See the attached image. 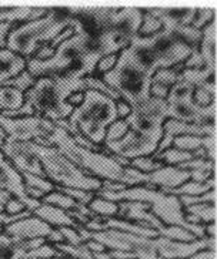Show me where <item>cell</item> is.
I'll return each instance as SVG.
<instances>
[{
	"label": "cell",
	"mask_w": 217,
	"mask_h": 259,
	"mask_svg": "<svg viewBox=\"0 0 217 259\" xmlns=\"http://www.w3.org/2000/svg\"><path fill=\"white\" fill-rule=\"evenodd\" d=\"M85 246L89 249V251L94 252V253H103V252H107V249L100 244V242H97V241H94V239H87L83 242Z\"/></svg>",
	"instance_id": "9f6ffc18"
},
{
	"label": "cell",
	"mask_w": 217,
	"mask_h": 259,
	"mask_svg": "<svg viewBox=\"0 0 217 259\" xmlns=\"http://www.w3.org/2000/svg\"><path fill=\"white\" fill-rule=\"evenodd\" d=\"M54 191L62 192V194L67 195L69 198H71L73 201H76L78 204H82V205H89L90 201L96 197V192L76 190V188H67V187H57V185H54Z\"/></svg>",
	"instance_id": "8d00e7d4"
},
{
	"label": "cell",
	"mask_w": 217,
	"mask_h": 259,
	"mask_svg": "<svg viewBox=\"0 0 217 259\" xmlns=\"http://www.w3.org/2000/svg\"><path fill=\"white\" fill-rule=\"evenodd\" d=\"M24 104V94L13 87H0V110L2 111H16Z\"/></svg>",
	"instance_id": "d4e9b609"
},
{
	"label": "cell",
	"mask_w": 217,
	"mask_h": 259,
	"mask_svg": "<svg viewBox=\"0 0 217 259\" xmlns=\"http://www.w3.org/2000/svg\"><path fill=\"white\" fill-rule=\"evenodd\" d=\"M83 100H85V93L78 92V93H73L71 96H69L67 100H66V103H67L69 106L76 108V107H79L82 103H83Z\"/></svg>",
	"instance_id": "6f0895ef"
},
{
	"label": "cell",
	"mask_w": 217,
	"mask_h": 259,
	"mask_svg": "<svg viewBox=\"0 0 217 259\" xmlns=\"http://www.w3.org/2000/svg\"><path fill=\"white\" fill-rule=\"evenodd\" d=\"M116 120V101L94 90H86L83 103L67 118L86 140L99 147L104 143L107 127Z\"/></svg>",
	"instance_id": "277c9868"
},
{
	"label": "cell",
	"mask_w": 217,
	"mask_h": 259,
	"mask_svg": "<svg viewBox=\"0 0 217 259\" xmlns=\"http://www.w3.org/2000/svg\"><path fill=\"white\" fill-rule=\"evenodd\" d=\"M34 83H36V78L31 76L27 70H24L19 76H16L15 78L9 80L8 83H5L3 85L13 87V89H16V90H19V92H22L24 94V93L30 90L31 87L34 85Z\"/></svg>",
	"instance_id": "ab89813d"
},
{
	"label": "cell",
	"mask_w": 217,
	"mask_h": 259,
	"mask_svg": "<svg viewBox=\"0 0 217 259\" xmlns=\"http://www.w3.org/2000/svg\"><path fill=\"white\" fill-rule=\"evenodd\" d=\"M54 52H56V49H53V47H50L49 45H47V46H43L42 49H39V50L36 52V54L33 56V59H34V60H40V61L49 60V59H50V57L54 54Z\"/></svg>",
	"instance_id": "db71d44e"
},
{
	"label": "cell",
	"mask_w": 217,
	"mask_h": 259,
	"mask_svg": "<svg viewBox=\"0 0 217 259\" xmlns=\"http://www.w3.org/2000/svg\"><path fill=\"white\" fill-rule=\"evenodd\" d=\"M178 201L183 209L187 206L199 205V204H216V190H211L197 197H178Z\"/></svg>",
	"instance_id": "b9f144b4"
},
{
	"label": "cell",
	"mask_w": 217,
	"mask_h": 259,
	"mask_svg": "<svg viewBox=\"0 0 217 259\" xmlns=\"http://www.w3.org/2000/svg\"><path fill=\"white\" fill-rule=\"evenodd\" d=\"M86 206L100 220L117 218V215H119V202H113V201H108L101 197H94L90 201V204Z\"/></svg>",
	"instance_id": "cb8c5ba5"
},
{
	"label": "cell",
	"mask_w": 217,
	"mask_h": 259,
	"mask_svg": "<svg viewBox=\"0 0 217 259\" xmlns=\"http://www.w3.org/2000/svg\"><path fill=\"white\" fill-rule=\"evenodd\" d=\"M87 90L85 78L78 77H40L29 92L24 93V103L33 108L34 114L52 122L67 120L75 107L66 100L73 93Z\"/></svg>",
	"instance_id": "6da1fadb"
},
{
	"label": "cell",
	"mask_w": 217,
	"mask_h": 259,
	"mask_svg": "<svg viewBox=\"0 0 217 259\" xmlns=\"http://www.w3.org/2000/svg\"><path fill=\"white\" fill-rule=\"evenodd\" d=\"M0 113H2V110H0Z\"/></svg>",
	"instance_id": "03108f58"
},
{
	"label": "cell",
	"mask_w": 217,
	"mask_h": 259,
	"mask_svg": "<svg viewBox=\"0 0 217 259\" xmlns=\"http://www.w3.org/2000/svg\"><path fill=\"white\" fill-rule=\"evenodd\" d=\"M12 195L8 194V192H5V191H0V212H3V208L6 205V202L9 201Z\"/></svg>",
	"instance_id": "94428289"
},
{
	"label": "cell",
	"mask_w": 217,
	"mask_h": 259,
	"mask_svg": "<svg viewBox=\"0 0 217 259\" xmlns=\"http://www.w3.org/2000/svg\"><path fill=\"white\" fill-rule=\"evenodd\" d=\"M169 31H171L174 34V37H177L180 41H183L192 50H197L199 46H200V41H202L203 37L202 30H197V29H194L192 26L177 24V26H174Z\"/></svg>",
	"instance_id": "484cf974"
},
{
	"label": "cell",
	"mask_w": 217,
	"mask_h": 259,
	"mask_svg": "<svg viewBox=\"0 0 217 259\" xmlns=\"http://www.w3.org/2000/svg\"><path fill=\"white\" fill-rule=\"evenodd\" d=\"M42 204H47V205L56 206L59 209H63L66 212H70V211H78L82 204H78L76 201H73L71 198H69L67 195H64L59 191H53L50 194H47L43 197V199L40 201Z\"/></svg>",
	"instance_id": "83f0119b"
},
{
	"label": "cell",
	"mask_w": 217,
	"mask_h": 259,
	"mask_svg": "<svg viewBox=\"0 0 217 259\" xmlns=\"http://www.w3.org/2000/svg\"><path fill=\"white\" fill-rule=\"evenodd\" d=\"M129 167L134 168L136 171H139L141 174H152L156 169H160L164 165L160 161L153 160L152 157H139V158H134V160L130 161Z\"/></svg>",
	"instance_id": "74e56055"
},
{
	"label": "cell",
	"mask_w": 217,
	"mask_h": 259,
	"mask_svg": "<svg viewBox=\"0 0 217 259\" xmlns=\"http://www.w3.org/2000/svg\"><path fill=\"white\" fill-rule=\"evenodd\" d=\"M3 231H5V227H3V225H0V235L3 234Z\"/></svg>",
	"instance_id": "be15d7a7"
},
{
	"label": "cell",
	"mask_w": 217,
	"mask_h": 259,
	"mask_svg": "<svg viewBox=\"0 0 217 259\" xmlns=\"http://www.w3.org/2000/svg\"><path fill=\"white\" fill-rule=\"evenodd\" d=\"M54 122L39 115L8 118L0 115V128L12 143H43L54 130Z\"/></svg>",
	"instance_id": "52a82bcc"
},
{
	"label": "cell",
	"mask_w": 217,
	"mask_h": 259,
	"mask_svg": "<svg viewBox=\"0 0 217 259\" xmlns=\"http://www.w3.org/2000/svg\"><path fill=\"white\" fill-rule=\"evenodd\" d=\"M129 125L124 120H116L113 124H110L106 130V137H104V143L103 144H107V143H115L119 141L120 138H123L127 131H129Z\"/></svg>",
	"instance_id": "60d3db41"
},
{
	"label": "cell",
	"mask_w": 217,
	"mask_h": 259,
	"mask_svg": "<svg viewBox=\"0 0 217 259\" xmlns=\"http://www.w3.org/2000/svg\"><path fill=\"white\" fill-rule=\"evenodd\" d=\"M216 222H214V224H207V225H204V234H206V238L216 239Z\"/></svg>",
	"instance_id": "91938a15"
},
{
	"label": "cell",
	"mask_w": 217,
	"mask_h": 259,
	"mask_svg": "<svg viewBox=\"0 0 217 259\" xmlns=\"http://www.w3.org/2000/svg\"><path fill=\"white\" fill-rule=\"evenodd\" d=\"M203 150L210 161L216 160V136L203 137Z\"/></svg>",
	"instance_id": "c3c4849f"
},
{
	"label": "cell",
	"mask_w": 217,
	"mask_h": 259,
	"mask_svg": "<svg viewBox=\"0 0 217 259\" xmlns=\"http://www.w3.org/2000/svg\"><path fill=\"white\" fill-rule=\"evenodd\" d=\"M193 93L194 85L180 80L174 85H171L166 101L167 103H173V101H190V100H193Z\"/></svg>",
	"instance_id": "4dcf8cb0"
},
{
	"label": "cell",
	"mask_w": 217,
	"mask_h": 259,
	"mask_svg": "<svg viewBox=\"0 0 217 259\" xmlns=\"http://www.w3.org/2000/svg\"><path fill=\"white\" fill-rule=\"evenodd\" d=\"M0 191H5L12 197L20 199L26 205V209H29L31 212L34 209H38L42 204L40 201L27 197L26 187H24L20 172L9 162V160L3 155L2 151H0Z\"/></svg>",
	"instance_id": "30bf717a"
},
{
	"label": "cell",
	"mask_w": 217,
	"mask_h": 259,
	"mask_svg": "<svg viewBox=\"0 0 217 259\" xmlns=\"http://www.w3.org/2000/svg\"><path fill=\"white\" fill-rule=\"evenodd\" d=\"M57 229L62 234L63 239H64V244L71 245V246H80V245H83V239H82V236L78 232V229L67 228V227H63V228Z\"/></svg>",
	"instance_id": "f6af8a7d"
},
{
	"label": "cell",
	"mask_w": 217,
	"mask_h": 259,
	"mask_svg": "<svg viewBox=\"0 0 217 259\" xmlns=\"http://www.w3.org/2000/svg\"><path fill=\"white\" fill-rule=\"evenodd\" d=\"M190 180V174L178 167H169L164 165L155 172L148 174V185L155 187L159 191L176 190L180 185Z\"/></svg>",
	"instance_id": "9a60e30c"
},
{
	"label": "cell",
	"mask_w": 217,
	"mask_h": 259,
	"mask_svg": "<svg viewBox=\"0 0 217 259\" xmlns=\"http://www.w3.org/2000/svg\"><path fill=\"white\" fill-rule=\"evenodd\" d=\"M53 229L50 225H47L46 222L39 220L38 217L31 215L29 218H24L22 221L13 222L8 227H5L3 234L10 238V241L13 244H20L24 241H30V239H47L49 235L53 232Z\"/></svg>",
	"instance_id": "4fadbf2b"
},
{
	"label": "cell",
	"mask_w": 217,
	"mask_h": 259,
	"mask_svg": "<svg viewBox=\"0 0 217 259\" xmlns=\"http://www.w3.org/2000/svg\"><path fill=\"white\" fill-rule=\"evenodd\" d=\"M193 103L197 107H202V108L216 104V83H214V80H210V81H206V83L194 87Z\"/></svg>",
	"instance_id": "4316f807"
},
{
	"label": "cell",
	"mask_w": 217,
	"mask_h": 259,
	"mask_svg": "<svg viewBox=\"0 0 217 259\" xmlns=\"http://www.w3.org/2000/svg\"><path fill=\"white\" fill-rule=\"evenodd\" d=\"M126 188H127V187L123 185V184L116 183V181H107V180L101 181L100 187V190L108 191V192H120V191L126 190Z\"/></svg>",
	"instance_id": "11a10c76"
},
{
	"label": "cell",
	"mask_w": 217,
	"mask_h": 259,
	"mask_svg": "<svg viewBox=\"0 0 217 259\" xmlns=\"http://www.w3.org/2000/svg\"><path fill=\"white\" fill-rule=\"evenodd\" d=\"M152 158L156 161H160L163 165H169V167H180L182 164H185L187 161L194 160V153H186L177 150L174 147H170L167 150H164L160 154H153Z\"/></svg>",
	"instance_id": "603a6c76"
},
{
	"label": "cell",
	"mask_w": 217,
	"mask_h": 259,
	"mask_svg": "<svg viewBox=\"0 0 217 259\" xmlns=\"http://www.w3.org/2000/svg\"><path fill=\"white\" fill-rule=\"evenodd\" d=\"M178 168L185 169L187 172L196 171V169H214V161H210L207 158H194V160L182 164Z\"/></svg>",
	"instance_id": "ee69618b"
},
{
	"label": "cell",
	"mask_w": 217,
	"mask_h": 259,
	"mask_svg": "<svg viewBox=\"0 0 217 259\" xmlns=\"http://www.w3.org/2000/svg\"><path fill=\"white\" fill-rule=\"evenodd\" d=\"M27 69V60L9 49L0 50V87Z\"/></svg>",
	"instance_id": "ac0fdd59"
},
{
	"label": "cell",
	"mask_w": 217,
	"mask_h": 259,
	"mask_svg": "<svg viewBox=\"0 0 217 259\" xmlns=\"http://www.w3.org/2000/svg\"><path fill=\"white\" fill-rule=\"evenodd\" d=\"M75 33H76V30H75V27H73V26H70V27H67V29H64V30H63L62 33H60V34L57 36V37L54 38L53 41H52V43H50L49 46L53 47V49H56V47L59 46V45H62L63 41H66L67 38L71 37V36H73Z\"/></svg>",
	"instance_id": "816d5d0a"
},
{
	"label": "cell",
	"mask_w": 217,
	"mask_h": 259,
	"mask_svg": "<svg viewBox=\"0 0 217 259\" xmlns=\"http://www.w3.org/2000/svg\"><path fill=\"white\" fill-rule=\"evenodd\" d=\"M116 111L119 120H126L130 115V113H132V107L129 106L126 101H123V100H119V101H116Z\"/></svg>",
	"instance_id": "f5cc1de1"
},
{
	"label": "cell",
	"mask_w": 217,
	"mask_h": 259,
	"mask_svg": "<svg viewBox=\"0 0 217 259\" xmlns=\"http://www.w3.org/2000/svg\"><path fill=\"white\" fill-rule=\"evenodd\" d=\"M117 60H119V54H107V56H103L100 60H99V63H97V66H96L93 76L101 77L104 76V74H107V73H110L112 70L115 69Z\"/></svg>",
	"instance_id": "7bdbcfd3"
},
{
	"label": "cell",
	"mask_w": 217,
	"mask_h": 259,
	"mask_svg": "<svg viewBox=\"0 0 217 259\" xmlns=\"http://www.w3.org/2000/svg\"><path fill=\"white\" fill-rule=\"evenodd\" d=\"M27 148L38 157L42 164L43 172L53 185L57 187H67L76 190L97 192L100 190L101 181L97 178L87 176L80 171L71 161H69L62 153H59L54 147L49 144L39 143H26Z\"/></svg>",
	"instance_id": "8992f818"
},
{
	"label": "cell",
	"mask_w": 217,
	"mask_h": 259,
	"mask_svg": "<svg viewBox=\"0 0 217 259\" xmlns=\"http://www.w3.org/2000/svg\"><path fill=\"white\" fill-rule=\"evenodd\" d=\"M23 211H26V205L20 199L15 198V197H10L5 208H3V212L8 213V215H19Z\"/></svg>",
	"instance_id": "7dc6e473"
},
{
	"label": "cell",
	"mask_w": 217,
	"mask_h": 259,
	"mask_svg": "<svg viewBox=\"0 0 217 259\" xmlns=\"http://www.w3.org/2000/svg\"><path fill=\"white\" fill-rule=\"evenodd\" d=\"M185 211V220L189 224H214L216 222V204H199L187 206Z\"/></svg>",
	"instance_id": "44dd1931"
},
{
	"label": "cell",
	"mask_w": 217,
	"mask_h": 259,
	"mask_svg": "<svg viewBox=\"0 0 217 259\" xmlns=\"http://www.w3.org/2000/svg\"><path fill=\"white\" fill-rule=\"evenodd\" d=\"M183 69H207V67H206V63L203 60L202 54L199 52V49H197V50H192L190 56H189L186 60H185V63H183Z\"/></svg>",
	"instance_id": "bcb514c9"
},
{
	"label": "cell",
	"mask_w": 217,
	"mask_h": 259,
	"mask_svg": "<svg viewBox=\"0 0 217 259\" xmlns=\"http://www.w3.org/2000/svg\"><path fill=\"white\" fill-rule=\"evenodd\" d=\"M0 151L3 153V155L8 158L9 162L19 172H29V174H34V176L46 178L40 161L27 148L26 143H12V141H6L3 144V147L0 148Z\"/></svg>",
	"instance_id": "7c38bea8"
},
{
	"label": "cell",
	"mask_w": 217,
	"mask_h": 259,
	"mask_svg": "<svg viewBox=\"0 0 217 259\" xmlns=\"http://www.w3.org/2000/svg\"><path fill=\"white\" fill-rule=\"evenodd\" d=\"M157 145L159 141L155 138L144 137L129 130L127 134L119 141L101 145V153L106 155H117L132 161L139 157H152L157 150Z\"/></svg>",
	"instance_id": "ba28073f"
},
{
	"label": "cell",
	"mask_w": 217,
	"mask_h": 259,
	"mask_svg": "<svg viewBox=\"0 0 217 259\" xmlns=\"http://www.w3.org/2000/svg\"><path fill=\"white\" fill-rule=\"evenodd\" d=\"M171 147L186 151V153H196L200 148H203V137L196 136H178L173 140Z\"/></svg>",
	"instance_id": "836d02e7"
},
{
	"label": "cell",
	"mask_w": 217,
	"mask_h": 259,
	"mask_svg": "<svg viewBox=\"0 0 217 259\" xmlns=\"http://www.w3.org/2000/svg\"><path fill=\"white\" fill-rule=\"evenodd\" d=\"M152 77L153 74L144 69L136 60L129 47H126L123 52L119 53V60L115 69L101 76V80L110 89H113L129 106L134 107L150 97Z\"/></svg>",
	"instance_id": "5b68a950"
},
{
	"label": "cell",
	"mask_w": 217,
	"mask_h": 259,
	"mask_svg": "<svg viewBox=\"0 0 217 259\" xmlns=\"http://www.w3.org/2000/svg\"><path fill=\"white\" fill-rule=\"evenodd\" d=\"M117 218L124 220V221L137 224L140 227H148V228L155 229L160 232L164 228L162 222L156 218L153 213L150 212L148 204L144 202H133V201H123L119 202V215Z\"/></svg>",
	"instance_id": "5bb4252c"
},
{
	"label": "cell",
	"mask_w": 217,
	"mask_h": 259,
	"mask_svg": "<svg viewBox=\"0 0 217 259\" xmlns=\"http://www.w3.org/2000/svg\"><path fill=\"white\" fill-rule=\"evenodd\" d=\"M155 249L162 259H186L204 249L216 251V239L203 238L193 242H176L159 236L155 239Z\"/></svg>",
	"instance_id": "9c48e42d"
},
{
	"label": "cell",
	"mask_w": 217,
	"mask_h": 259,
	"mask_svg": "<svg viewBox=\"0 0 217 259\" xmlns=\"http://www.w3.org/2000/svg\"><path fill=\"white\" fill-rule=\"evenodd\" d=\"M216 19V13L214 9L211 8H202V9H194L193 17L190 26L197 29V30H203L209 23H211Z\"/></svg>",
	"instance_id": "d590c367"
},
{
	"label": "cell",
	"mask_w": 217,
	"mask_h": 259,
	"mask_svg": "<svg viewBox=\"0 0 217 259\" xmlns=\"http://www.w3.org/2000/svg\"><path fill=\"white\" fill-rule=\"evenodd\" d=\"M132 38V36L126 34L124 31L107 27L94 37V45L101 56L119 54L120 52H123L126 47L130 46Z\"/></svg>",
	"instance_id": "2e32d148"
},
{
	"label": "cell",
	"mask_w": 217,
	"mask_h": 259,
	"mask_svg": "<svg viewBox=\"0 0 217 259\" xmlns=\"http://www.w3.org/2000/svg\"><path fill=\"white\" fill-rule=\"evenodd\" d=\"M211 190H216V180L214 178H210L206 183H194V181L189 180L176 190L164 191V194L174 195L177 198L178 197H197V195H203V194H206Z\"/></svg>",
	"instance_id": "7402d4cb"
},
{
	"label": "cell",
	"mask_w": 217,
	"mask_h": 259,
	"mask_svg": "<svg viewBox=\"0 0 217 259\" xmlns=\"http://www.w3.org/2000/svg\"><path fill=\"white\" fill-rule=\"evenodd\" d=\"M17 27V24L13 23H0V50L6 49L8 46V37L10 31Z\"/></svg>",
	"instance_id": "681fc988"
},
{
	"label": "cell",
	"mask_w": 217,
	"mask_h": 259,
	"mask_svg": "<svg viewBox=\"0 0 217 259\" xmlns=\"http://www.w3.org/2000/svg\"><path fill=\"white\" fill-rule=\"evenodd\" d=\"M186 259H217L216 251H210V249H204V251L197 252L196 255L190 256Z\"/></svg>",
	"instance_id": "680465c9"
},
{
	"label": "cell",
	"mask_w": 217,
	"mask_h": 259,
	"mask_svg": "<svg viewBox=\"0 0 217 259\" xmlns=\"http://www.w3.org/2000/svg\"><path fill=\"white\" fill-rule=\"evenodd\" d=\"M169 92H170V89L166 85H162V84L152 83L150 85V97H155V99L166 100L169 96Z\"/></svg>",
	"instance_id": "f907efd6"
},
{
	"label": "cell",
	"mask_w": 217,
	"mask_h": 259,
	"mask_svg": "<svg viewBox=\"0 0 217 259\" xmlns=\"http://www.w3.org/2000/svg\"><path fill=\"white\" fill-rule=\"evenodd\" d=\"M202 33L203 37L199 46V52L206 63V67L214 71V67H216V19L207 24Z\"/></svg>",
	"instance_id": "ffe728a7"
},
{
	"label": "cell",
	"mask_w": 217,
	"mask_h": 259,
	"mask_svg": "<svg viewBox=\"0 0 217 259\" xmlns=\"http://www.w3.org/2000/svg\"><path fill=\"white\" fill-rule=\"evenodd\" d=\"M33 215L38 217L39 220L45 221L47 225H50L52 228H63V227H67V228H75L79 229L80 225L78 222H75L69 217V213L63 209H59L56 206L47 205V204H40L38 209L33 211Z\"/></svg>",
	"instance_id": "d6986e66"
},
{
	"label": "cell",
	"mask_w": 217,
	"mask_h": 259,
	"mask_svg": "<svg viewBox=\"0 0 217 259\" xmlns=\"http://www.w3.org/2000/svg\"><path fill=\"white\" fill-rule=\"evenodd\" d=\"M5 143H6V140H5V138H2V137H0V148H2V147H3V144H5Z\"/></svg>",
	"instance_id": "6125c7cd"
},
{
	"label": "cell",
	"mask_w": 217,
	"mask_h": 259,
	"mask_svg": "<svg viewBox=\"0 0 217 259\" xmlns=\"http://www.w3.org/2000/svg\"><path fill=\"white\" fill-rule=\"evenodd\" d=\"M119 8H78L67 6L66 10L71 17L78 19L92 37H96L101 31L108 27V20L115 15Z\"/></svg>",
	"instance_id": "8fae6325"
},
{
	"label": "cell",
	"mask_w": 217,
	"mask_h": 259,
	"mask_svg": "<svg viewBox=\"0 0 217 259\" xmlns=\"http://www.w3.org/2000/svg\"><path fill=\"white\" fill-rule=\"evenodd\" d=\"M71 20L73 17L66 8H50L46 16L20 24L10 31L6 49L30 60L39 49L50 45L64 29L70 27Z\"/></svg>",
	"instance_id": "3957f363"
},
{
	"label": "cell",
	"mask_w": 217,
	"mask_h": 259,
	"mask_svg": "<svg viewBox=\"0 0 217 259\" xmlns=\"http://www.w3.org/2000/svg\"><path fill=\"white\" fill-rule=\"evenodd\" d=\"M53 259H71V258H67V256H62V258H53Z\"/></svg>",
	"instance_id": "e7e4bbea"
},
{
	"label": "cell",
	"mask_w": 217,
	"mask_h": 259,
	"mask_svg": "<svg viewBox=\"0 0 217 259\" xmlns=\"http://www.w3.org/2000/svg\"><path fill=\"white\" fill-rule=\"evenodd\" d=\"M143 20V9L139 8H123L117 9V12L110 17L108 27L124 31L129 36H137L140 24Z\"/></svg>",
	"instance_id": "e0dca14e"
},
{
	"label": "cell",
	"mask_w": 217,
	"mask_h": 259,
	"mask_svg": "<svg viewBox=\"0 0 217 259\" xmlns=\"http://www.w3.org/2000/svg\"><path fill=\"white\" fill-rule=\"evenodd\" d=\"M160 236L166 238V239H170V241H176V242H193L197 239L193 234H190L189 231L183 229L182 227H177V225L164 227L160 232Z\"/></svg>",
	"instance_id": "e575fe53"
},
{
	"label": "cell",
	"mask_w": 217,
	"mask_h": 259,
	"mask_svg": "<svg viewBox=\"0 0 217 259\" xmlns=\"http://www.w3.org/2000/svg\"><path fill=\"white\" fill-rule=\"evenodd\" d=\"M40 144H49L54 147L59 153L71 161L76 167L87 176L97 178L100 181H116L129 187H136L132 178L124 174V168L120 167L112 155H106L101 151H90L75 143L64 130L54 127L52 134Z\"/></svg>",
	"instance_id": "7a4b0ae2"
},
{
	"label": "cell",
	"mask_w": 217,
	"mask_h": 259,
	"mask_svg": "<svg viewBox=\"0 0 217 259\" xmlns=\"http://www.w3.org/2000/svg\"><path fill=\"white\" fill-rule=\"evenodd\" d=\"M180 78L183 81L197 87V85L206 83V81L214 80V71L210 69H183L180 71Z\"/></svg>",
	"instance_id": "f546056e"
},
{
	"label": "cell",
	"mask_w": 217,
	"mask_h": 259,
	"mask_svg": "<svg viewBox=\"0 0 217 259\" xmlns=\"http://www.w3.org/2000/svg\"><path fill=\"white\" fill-rule=\"evenodd\" d=\"M0 259H33L31 251L26 252L22 244H13L9 236L0 242Z\"/></svg>",
	"instance_id": "f1b7e54d"
},
{
	"label": "cell",
	"mask_w": 217,
	"mask_h": 259,
	"mask_svg": "<svg viewBox=\"0 0 217 259\" xmlns=\"http://www.w3.org/2000/svg\"><path fill=\"white\" fill-rule=\"evenodd\" d=\"M162 30V20L155 17V16L149 15L146 12H143V20H141L140 29L137 31V36L139 37H152V36H156L157 33H160Z\"/></svg>",
	"instance_id": "1f68e13d"
},
{
	"label": "cell",
	"mask_w": 217,
	"mask_h": 259,
	"mask_svg": "<svg viewBox=\"0 0 217 259\" xmlns=\"http://www.w3.org/2000/svg\"><path fill=\"white\" fill-rule=\"evenodd\" d=\"M22 180H23L24 187H29V188H34V190L42 191L45 195L50 194L54 191V185L49 180L43 178V177L34 176V174H29V172H20Z\"/></svg>",
	"instance_id": "d6a6232c"
},
{
	"label": "cell",
	"mask_w": 217,
	"mask_h": 259,
	"mask_svg": "<svg viewBox=\"0 0 217 259\" xmlns=\"http://www.w3.org/2000/svg\"><path fill=\"white\" fill-rule=\"evenodd\" d=\"M180 73L174 69H159L152 77V83L162 84L170 89L171 85L180 81Z\"/></svg>",
	"instance_id": "f35d334b"
}]
</instances>
